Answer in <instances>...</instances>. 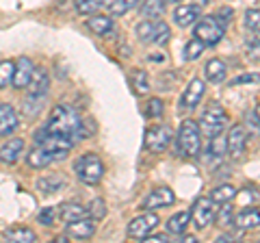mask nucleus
I'll return each instance as SVG.
<instances>
[{
	"instance_id": "14",
	"label": "nucleus",
	"mask_w": 260,
	"mask_h": 243,
	"mask_svg": "<svg viewBox=\"0 0 260 243\" xmlns=\"http://www.w3.org/2000/svg\"><path fill=\"white\" fill-rule=\"evenodd\" d=\"M32 72H35V66H32V61L26 59V56H22V59L15 63V74H13V87L15 89H24L28 85V80L32 76Z\"/></svg>"
},
{
	"instance_id": "29",
	"label": "nucleus",
	"mask_w": 260,
	"mask_h": 243,
	"mask_svg": "<svg viewBox=\"0 0 260 243\" xmlns=\"http://www.w3.org/2000/svg\"><path fill=\"white\" fill-rule=\"evenodd\" d=\"M204 50H206V46L202 44L198 37H195V39H191V42H186L182 56H184L186 61H195V59H200V56H202V52H204Z\"/></svg>"
},
{
	"instance_id": "5",
	"label": "nucleus",
	"mask_w": 260,
	"mask_h": 243,
	"mask_svg": "<svg viewBox=\"0 0 260 243\" xmlns=\"http://www.w3.org/2000/svg\"><path fill=\"white\" fill-rule=\"evenodd\" d=\"M195 37L204 46H217L223 37V24L215 15H204L195 26Z\"/></svg>"
},
{
	"instance_id": "31",
	"label": "nucleus",
	"mask_w": 260,
	"mask_h": 243,
	"mask_svg": "<svg viewBox=\"0 0 260 243\" xmlns=\"http://www.w3.org/2000/svg\"><path fill=\"white\" fill-rule=\"evenodd\" d=\"M109 3L111 0H76V11L83 15H89V13H95L98 9H102Z\"/></svg>"
},
{
	"instance_id": "46",
	"label": "nucleus",
	"mask_w": 260,
	"mask_h": 243,
	"mask_svg": "<svg viewBox=\"0 0 260 243\" xmlns=\"http://www.w3.org/2000/svg\"><path fill=\"white\" fill-rule=\"evenodd\" d=\"M254 119L258 122V126H260V104L256 107V111H254Z\"/></svg>"
},
{
	"instance_id": "38",
	"label": "nucleus",
	"mask_w": 260,
	"mask_h": 243,
	"mask_svg": "<svg viewBox=\"0 0 260 243\" xmlns=\"http://www.w3.org/2000/svg\"><path fill=\"white\" fill-rule=\"evenodd\" d=\"M223 150H225V139L223 137H210V155L213 157H221L223 155Z\"/></svg>"
},
{
	"instance_id": "40",
	"label": "nucleus",
	"mask_w": 260,
	"mask_h": 243,
	"mask_svg": "<svg viewBox=\"0 0 260 243\" xmlns=\"http://www.w3.org/2000/svg\"><path fill=\"white\" fill-rule=\"evenodd\" d=\"M145 113H148V117H160L162 113V102L158 98H152L148 102V109H145Z\"/></svg>"
},
{
	"instance_id": "9",
	"label": "nucleus",
	"mask_w": 260,
	"mask_h": 243,
	"mask_svg": "<svg viewBox=\"0 0 260 243\" xmlns=\"http://www.w3.org/2000/svg\"><path fill=\"white\" fill-rule=\"evenodd\" d=\"M156 226H158V215H154V213L139 215V217H135V220L128 224V237L145 239L154 228H156Z\"/></svg>"
},
{
	"instance_id": "18",
	"label": "nucleus",
	"mask_w": 260,
	"mask_h": 243,
	"mask_svg": "<svg viewBox=\"0 0 260 243\" xmlns=\"http://www.w3.org/2000/svg\"><path fill=\"white\" fill-rule=\"evenodd\" d=\"M48 83H50V78H48V72L44 68H35V72H32V76L28 80L26 89H28L30 96H46Z\"/></svg>"
},
{
	"instance_id": "41",
	"label": "nucleus",
	"mask_w": 260,
	"mask_h": 243,
	"mask_svg": "<svg viewBox=\"0 0 260 243\" xmlns=\"http://www.w3.org/2000/svg\"><path fill=\"white\" fill-rule=\"evenodd\" d=\"M249 83H260V74H241L232 80V85H249Z\"/></svg>"
},
{
	"instance_id": "16",
	"label": "nucleus",
	"mask_w": 260,
	"mask_h": 243,
	"mask_svg": "<svg viewBox=\"0 0 260 243\" xmlns=\"http://www.w3.org/2000/svg\"><path fill=\"white\" fill-rule=\"evenodd\" d=\"M22 155H24V139H9L0 148V161L7 165L18 163Z\"/></svg>"
},
{
	"instance_id": "45",
	"label": "nucleus",
	"mask_w": 260,
	"mask_h": 243,
	"mask_svg": "<svg viewBox=\"0 0 260 243\" xmlns=\"http://www.w3.org/2000/svg\"><path fill=\"white\" fill-rule=\"evenodd\" d=\"M230 13H232L230 9H221V11H219V15H215V18H217L219 22H221V24H225L228 20H230Z\"/></svg>"
},
{
	"instance_id": "23",
	"label": "nucleus",
	"mask_w": 260,
	"mask_h": 243,
	"mask_svg": "<svg viewBox=\"0 0 260 243\" xmlns=\"http://www.w3.org/2000/svg\"><path fill=\"white\" fill-rule=\"evenodd\" d=\"M206 78L210 80V83H223L225 80V74H228V68H225V63L223 61H219V59H213V61H208L206 63Z\"/></svg>"
},
{
	"instance_id": "39",
	"label": "nucleus",
	"mask_w": 260,
	"mask_h": 243,
	"mask_svg": "<svg viewBox=\"0 0 260 243\" xmlns=\"http://www.w3.org/2000/svg\"><path fill=\"white\" fill-rule=\"evenodd\" d=\"M39 222H42L44 226H52L54 224V220H56V208L54 206H46L42 213H39V217H37Z\"/></svg>"
},
{
	"instance_id": "8",
	"label": "nucleus",
	"mask_w": 260,
	"mask_h": 243,
	"mask_svg": "<svg viewBox=\"0 0 260 243\" xmlns=\"http://www.w3.org/2000/svg\"><path fill=\"white\" fill-rule=\"evenodd\" d=\"M172 137L174 135L167 126H150L148 131H145V148L154 152V155H160V152L172 143Z\"/></svg>"
},
{
	"instance_id": "27",
	"label": "nucleus",
	"mask_w": 260,
	"mask_h": 243,
	"mask_svg": "<svg viewBox=\"0 0 260 243\" xmlns=\"http://www.w3.org/2000/svg\"><path fill=\"white\" fill-rule=\"evenodd\" d=\"M130 85H133L137 96H145L150 92V78L143 70H135L133 74H130Z\"/></svg>"
},
{
	"instance_id": "30",
	"label": "nucleus",
	"mask_w": 260,
	"mask_h": 243,
	"mask_svg": "<svg viewBox=\"0 0 260 243\" xmlns=\"http://www.w3.org/2000/svg\"><path fill=\"white\" fill-rule=\"evenodd\" d=\"M139 3H141V0H111V3H109V11H111V15H124L130 9H135Z\"/></svg>"
},
{
	"instance_id": "34",
	"label": "nucleus",
	"mask_w": 260,
	"mask_h": 243,
	"mask_svg": "<svg viewBox=\"0 0 260 243\" xmlns=\"http://www.w3.org/2000/svg\"><path fill=\"white\" fill-rule=\"evenodd\" d=\"M135 31H137V37H139L143 44H148V42L154 39V24H152V20H143L141 24H137Z\"/></svg>"
},
{
	"instance_id": "10",
	"label": "nucleus",
	"mask_w": 260,
	"mask_h": 243,
	"mask_svg": "<svg viewBox=\"0 0 260 243\" xmlns=\"http://www.w3.org/2000/svg\"><path fill=\"white\" fill-rule=\"evenodd\" d=\"M204 92H206L204 80L193 78L191 83H189V87L184 89V94L180 96V109H182V111H191V109H195V107L200 104V100H202V96H204Z\"/></svg>"
},
{
	"instance_id": "15",
	"label": "nucleus",
	"mask_w": 260,
	"mask_h": 243,
	"mask_svg": "<svg viewBox=\"0 0 260 243\" xmlns=\"http://www.w3.org/2000/svg\"><path fill=\"white\" fill-rule=\"evenodd\" d=\"M200 15H202L200 5H182L174 11V22L184 28V26H191L193 22H198Z\"/></svg>"
},
{
	"instance_id": "28",
	"label": "nucleus",
	"mask_w": 260,
	"mask_h": 243,
	"mask_svg": "<svg viewBox=\"0 0 260 243\" xmlns=\"http://www.w3.org/2000/svg\"><path fill=\"white\" fill-rule=\"evenodd\" d=\"M210 198H213L215 202H221V204H225V202H230L237 198V189L232 187V185H217V187L213 189V193H210Z\"/></svg>"
},
{
	"instance_id": "47",
	"label": "nucleus",
	"mask_w": 260,
	"mask_h": 243,
	"mask_svg": "<svg viewBox=\"0 0 260 243\" xmlns=\"http://www.w3.org/2000/svg\"><path fill=\"white\" fill-rule=\"evenodd\" d=\"M167 3H182V0H167Z\"/></svg>"
},
{
	"instance_id": "4",
	"label": "nucleus",
	"mask_w": 260,
	"mask_h": 243,
	"mask_svg": "<svg viewBox=\"0 0 260 243\" xmlns=\"http://www.w3.org/2000/svg\"><path fill=\"white\" fill-rule=\"evenodd\" d=\"M225 124H228V113H225V109L221 107V104H217V102L208 104V107L204 109V113H202V117H200V131L206 137L221 135Z\"/></svg>"
},
{
	"instance_id": "12",
	"label": "nucleus",
	"mask_w": 260,
	"mask_h": 243,
	"mask_svg": "<svg viewBox=\"0 0 260 243\" xmlns=\"http://www.w3.org/2000/svg\"><path fill=\"white\" fill-rule=\"evenodd\" d=\"M245 143H247V133L243 126H232L230 133L225 137V148L230 152L232 157H241L243 152H245Z\"/></svg>"
},
{
	"instance_id": "44",
	"label": "nucleus",
	"mask_w": 260,
	"mask_h": 243,
	"mask_svg": "<svg viewBox=\"0 0 260 243\" xmlns=\"http://www.w3.org/2000/svg\"><path fill=\"white\" fill-rule=\"evenodd\" d=\"M145 239H148L150 243H160V241H169V239H167V234H152V232H150V234H148V237H145Z\"/></svg>"
},
{
	"instance_id": "7",
	"label": "nucleus",
	"mask_w": 260,
	"mask_h": 243,
	"mask_svg": "<svg viewBox=\"0 0 260 243\" xmlns=\"http://www.w3.org/2000/svg\"><path fill=\"white\" fill-rule=\"evenodd\" d=\"M68 157V152H54V150H48L44 148L42 143H35V148H32L28 155H26V161H28V165L30 167H35V169H44L48 165H52L54 161H61Z\"/></svg>"
},
{
	"instance_id": "26",
	"label": "nucleus",
	"mask_w": 260,
	"mask_h": 243,
	"mask_svg": "<svg viewBox=\"0 0 260 243\" xmlns=\"http://www.w3.org/2000/svg\"><path fill=\"white\" fill-rule=\"evenodd\" d=\"M61 187H65V178H61V176H46V178H39L37 180V189L46 193V196L56 193Z\"/></svg>"
},
{
	"instance_id": "3",
	"label": "nucleus",
	"mask_w": 260,
	"mask_h": 243,
	"mask_svg": "<svg viewBox=\"0 0 260 243\" xmlns=\"http://www.w3.org/2000/svg\"><path fill=\"white\" fill-rule=\"evenodd\" d=\"M76 176H78V180L80 183H85V185H98L102 180V176H104V163H102V159L93 155V152H87V155H83L78 161H76Z\"/></svg>"
},
{
	"instance_id": "43",
	"label": "nucleus",
	"mask_w": 260,
	"mask_h": 243,
	"mask_svg": "<svg viewBox=\"0 0 260 243\" xmlns=\"http://www.w3.org/2000/svg\"><path fill=\"white\" fill-rule=\"evenodd\" d=\"M247 56H249L251 61H260V42H258V44H251V46H249Z\"/></svg>"
},
{
	"instance_id": "19",
	"label": "nucleus",
	"mask_w": 260,
	"mask_h": 243,
	"mask_svg": "<svg viewBox=\"0 0 260 243\" xmlns=\"http://www.w3.org/2000/svg\"><path fill=\"white\" fill-rule=\"evenodd\" d=\"M87 28L91 31V33L100 35V37H107L113 33V28H115V24L109 15H91V18L87 20Z\"/></svg>"
},
{
	"instance_id": "17",
	"label": "nucleus",
	"mask_w": 260,
	"mask_h": 243,
	"mask_svg": "<svg viewBox=\"0 0 260 243\" xmlns=\"http://www.w3.org/2000/svg\"><path fill=\"white\" fill-rule=\"evenodd\" d=\"M18 128V115L11 104H0V137H9Z\"/></svg>"
},
{
	"instance_id": "1",
	"label": "nucleus",
	"mask_w": 260,
	"mask_h": 243,
	"mask_svg": "<svg viewBox=\"0 0 260 243\" xmlns=\"http://www.w3.org/2000/svg\"><path fill=\"white\" fill-rule=\"evenodd\" d=\"M78 139H83V119L68 104H56L44 128L35 133V143L54 152H70Z\"/></svg>"
},
{
	"instance_id": "25",
	"label": "nucleus",
	"mask_w": 260,
	"mask_h": 243,
	"mask_svg": "<svg viewBox=\"0 0 260 243\" xmlns=\"http://www.w3.org/2000/svg\"><path fill=\"white\" fill-rule=\"evenodd\" d=\"M139 13L143 15V20H158L165 13V0H145Z\"/></svg>"
},
{
	"instance_id": "22",
	"label": "nucleus",
	"mask_w": 260,
	"mask_h": 243,
	"mask_svg": "<svg viewBox=\"0 0 260 243\" xmlns=\"http://www.w3.org/2000/svg\"><path fill=\"white\" fill-rule=\"evenodd\" d=\"M189 224H191V210H180V213H176L174 217H169L167 232H172V234H184L186 228H189Z\"/></svg>"
},
{
	"instance_id": "24",
	"label": "nucleus",
	"mask_w": 260,
	"mask_h": 243,
	"mask_svg": "<svg viewBox=\"0 0 260 243\" xmlns=\"http://www.w3.org/2000/svg\"><path fill=\"white\" fill-rule=\"evenodd\" d=\"M5 239H9L13 243H32L37 241V234L30 228H22V226H15V228L5 230Z\"/></svg>"
},
{
	"instance_id": "2",
	"label": "nucleus",
	"mask_w": 260,
	"mask_h": 243,
	"mask_svg": "<svg viewBox=\"0 0 260 243\" xmlns=\"http://www.w3.org/2000/svg\"><path fill=\"white\" fill-rule=\"evenodd\" d=\"M202 152V131L193 119H184L178 131V155L180 157H200Z\"/></svg>"
},
{
	"instance_id": "36",
	"label": "nucleus",
	"mask_w": 260,
	"mask_h": 243,
	"mask_svg": "<svg viewBox=\"0 0 260 243\" xmlns=\"http://www.w3.org/2000/svg\"><path fill=\"white\" fill-rule=\"evenodd\" d=\"M87 215L89 217H93V220L98 222V220H102L104 215H107V206H104V200H100V198H95L91 204H89V208H87Z\"/></svg>"
},
{
	"instance_id": "11",
	"label": "nucleus",
	"mask_w": 260,
	"mask_h": 243,
	"mask_svg": "<svg viewBox=\"0 0 260 243\" xmlns=\"http://www.w3.org/2000/svg\"><path fill=\"white\" fill-rule=\"evenodd\" d=\"M174 200H176V196H174L172 189L169 187H158V189H154L152 193H148V198L143 200L141 208L154 210V208H162V206H172Z\"/></svg>"
},
{
	"instance_id": "13",
	"label": "nucleus",
	"mask_w": 260,
	"mask_h": 243,
	"mask_svg": "<svg viewBox=\"0 0 260 243\" xmlns=\"http://www.w3.org/2000/svg\"><path fill=\"white\" fill-rule=\"evenodd\" d=\"M95 232V220L93 217H80V220H74L68 224V234L74 239H91Z\"/></svg>"
},
{
	"instance_id": "20",
	"label": "nucleus",
	"mask_w": 260,
	"mask_h": 243,
	"mask_svg": "<svg viewBox=\"0 0 260 243\" xmlns=\"http://www.w3.org/2000/svg\"><path fill=\"white\" fill-rule=\"evenodd\" d=\"M234 226H239L241 230H251L260 226V208H243L234 220Z\"/></svg>"
},
{
	"instance_id": "35",
	"label": "nucleus",
	"mask_w": 260,
	"mask_h": 243,
	"mask_svg": "<svg viewBox=\"0 0 260 243\" xmlns=\"http://www.w3.org/2000/svg\"><path fill=\"white\" fill-rule=\"evenodd\" d=\"M169 35H172V31H169V26H167L165 22H158V24H154V39H152L154 44L162 46L165 42H169Z\"/></svg>"
},
{
	"instance_id": "37",
	"label": "nucleus",
	"mask_w": 260,
	"mask_h": 243,
	"mask_svg": "<svg viewBox=\"0 0 260 243\" xmlns=\"http://www.w3.org/2000/svg\"><path fill=\"white\" fill-rule=\"evenodd\" d=\"M245 26L249 31H256V33H260V9H249L245 13Z\"/></svg>"
},
{
	"instance_id": "21",
	"label": "nucleus",
	"mask_w": 260,
	"mask_h": 243,
	"mask_svg": "<svg viewBox=\"0 0 260 243\" xmlns=\"http://www.w3.org/2000/svg\"><path fill=\"white\" fill-rule=\"evenodd\" d=\"M56 215L61 217L63 222H74V220H80V217L87 215V208L76 204V202H65V204H61L59 208H56Z\"/></svg>"
},
{
	"instance_id": "32",
	"label": "nucleus",
	"mask_w": 260,
	"mask_h": 243,
	"mask_svg": "<svg viewBox=\"0 0 260 243\" xmlns=\"http://www.w3.org/2000/svg\"><path fill=\"white\" fill-rule=\"evenodd\" d=\"M15 74V63L13 61H0V89L9 87L13 83Z\"/></svg>"
},
{
	"instance_id": "42",
	"label": "nucleus",
	"mask_w": 260,
	"mask_h": 243,
	"mask_svg": "<svg viewBox=\"0 0 260 243\" xmlns=\"http://www.w3.org/2000/svg\"><path fill=\"white\" fill-rule=\"evenodd\" d=\"M217 217L221 220V226H230V224H234V217H230V208H228V206H223L221 213L217 210Z\"/></svg>"
},
{
	"instance_id": "6",
	"label": "nucleus",
	"mask_w": 260,
	"mask_h": 243,
	"mask_svg": "<svg viewBox=\"0 0 260 243\" xmlns=\"http://www.w3.org/2000/svg\"><path fill=\"white\" fill-rule=\"evenodd\" d=\"M217 202L213 198H198L195 204L191 208V220L195 224L198 230H204L206 226L213 224V220L217 217Z\"/></svg>"
},
{
	"instance_id": "33",
	"label": "nucleus",
	"mask_w": 260,
	"mask_h": 243,
	"mask_svg": "<svg viewBox=\"0 0 260 243\" xmlns=\"http://www.w3.org/2000/svg\"><path fill=\"white\" fill-rule=\"evenodd\" d=\"M44 98L46 96H30L28 94V100H24V113L26 115H37L39 111H42V107H44Z\"/></svg>"
}]
</instances>
